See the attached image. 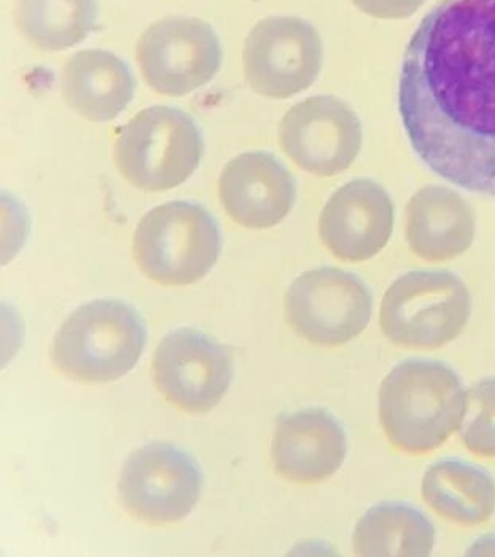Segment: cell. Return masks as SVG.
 <instances>
[{
    "label": "cell",
    "mask_w": 495,
    "mask_h": 557,
    "mask_svg": "<svg viewBox=\"0 0 495 557\" xmlns=\"http://www.w3.org/2000/svg\"><path fill=\"white\" fill-rule=\"evenodd\" d=\"M63 99L95 123L115 120L136 95V81L122 58L106 50H84L69 58L61 77Z\"/></svg>",
    "instance_id": "e0dca14e"
},
{
    "label": "cell",
    "mask_w": 495,
    "mask_h": 557,
    "mask_svg": "<svg viewBox=\"0 0 495 557\" xmlns=\"http://www.w3.org/2000/svg\"><path fill=\"white\" fill-rule=\"evenodd\" d=\"M472 315V297L451 271H411L381 301L384 336L411 350H435L459 338Z\"/></svg>",
    "instance_id": "8992f818"
},
{
    "label": "cell",
    "mask_w": 495,
    "mask_h": 557,
    "mask_svg": "<svg viewBox=\"0 0 495 557\" xmlns=\"http://www.w3.org/2000/svg\"><path fill=\"white\" fill-rule=\"evenodd\" d=\"M151 374L168 404L199 414L211 411L225 397L233 377L232 356L198 330H175L158 344Z\"/></svg>",
    "instance_id": "7c38bea8"
},
{
    "label": "cell",
    "mask_w": 495,
    "mask_h": 557,
    "mask_svg": "<svg viewBox=\"0 0 495 557\" xmlns=\"http://www.w3.org/2000/svg\"><path fill=\"white\" fill-rule=\"evenodd\" d=\"M398 113L433 174L495 198V0H442L422 18L405 50Z\"/></svg>",
    "instance_id": "6da1fadb"
},
{
    "label": "cell",
    "mask_w": 495,
    "mask_h": 557,
    "mask_svg": "<svg viewBox=\"0 0 495 557\" xmlns=\"http://www.w3.org/2000/svg\"><path fill=\"white\" fill-rule=\"evenodd\" d=\"M99 18V0H16V26L44 51H64L88 39Z\"/></svg>",
    "instance_id": "ffe728a7"
},
{
    "label": "cell",
    "mask_w": 495,
    "mask_h": 557,
    "mask_svg": "<svg viewBox=\"0 0 495 557\" xmlns=\"http://www.w3.org/2000/svg\"><path fill=\"white\" fill-rule=\"evenodd\" d=\"M425 2L428 0H352L360 12L378 20H407Z\"/></svg>",
    "instance_id": "7402d4cb"
},
{
    "label": "cell",
    "mask_w": 495,
    "mask_h": 557,
    "mask_svg": "<svg viewBox=\"0 0 495 557\" xmlns=\"http://www.w3.org/2000/svg\"><path fill=\"white\" fill-rule=\"evenodd\" d=\"M136 60L154 92L182 98L214 81L222 67V47L211 24L171 16L144 30Z\"/></svg>",
    "instance_id": "9c48e42d"
},
{
    "label": "cell",
    "mask_w": 495,
    "mask_h": 557,
    "mask_svg": "<svg viewBox=\"0 0 495 557\" xmlns=\"http://www.w3.org/2000/svg\"><path fill=\"white\" fill-rule=\"evenodd\" d=\"M433 513L459 528H477L495 511V481L486 470L445 459L429 467L421 487Z\"/></svg>",
    "instance_id": "ac0fdd59"
},
{
    "label": "cell",
    "mask_w": 495,
    "mask_h": 557,
    "mask_svg": "<svg viewBox=\"0 0 495 557\" xmlns=\"http://www.w3.org/2000/svg\"><path fill=\"white\" fill-rule=\"evenodd\" d=\"M460 440L474 457L495 460V376L480 381L467 392Z\"/></svg>",
    "instance_id": "44dd1931"
},
{
    "label": "cell",
    "mask_w": 495,
    "mask_h": 557,
    "mask_svg": "<svg viewBox=\"0 0 495 557\" xmlns=\"http://www.w3.org/2000/svg\"><path fill=\"white\" fill-rule=\"evenodd\" d=\"M277 134L292 163L315 177H335L349 170L362 150V122L335 96H312L292 106Z\"/></svg>",
    "instance_id": "8fae6325"
},
{
    "label": "cell",
    "mask_w": 495,
    "mask_h": 557,
    "mask_svg": "<svg viewBox=\"0 0 495 557\" xmlns=\"http://www.w3.org/2000/svg\"><path fill=\"white\" fill-rule=\"evenodd\" d=\"M467 392L451 367L435 360H407L384 377L378 416L392 448L425 456L460 430Z\"/></svg>",
    "instance_id": "7a4b0ae2"
},
{
    "label": "cell",
    "mask_w": 495,
    "mask_h": 557,
    "mask_svg": "<svg viewBox=\"0 0 495 557\" xmlns=\"http://www.w3.org/2000/svg\"><path fill=\"white\" fill-rule=\"evenodd\" d=\"M201 484L199 467L187 453L168 443H151L123 467L120 500L136 521L163 528L190 515Z\"/></svg>",
    "instance_id": "30bf717a"
},
{
    "label": "cell",
    "mask_w": 495,
    "mask_h": 557,
    "mask_svg": "<svg viewBox=\"0 0 495 557\" xmlns=\"http://www.w3.org/2000/svg\"><path fill=\"white\" fill-rule=\"evenodd\" d=\"M435 535L431 519L418 508L383 502L359 519L352 546L357 556L425 557L432 555Z\"/></svg>",
    "instance_id": "d6986e66"
},
{
    "label": "cell",
    "mask_w": 495,
    "mask_h": 557,
    "mask_svg": "<svg viewBox=\"0 0 495 557\" xmlns=\"http://www.w3.org/2000/svg\"><path fill=\"white\" fill-rule=\"evenodd\" d=\"M205 139L184 110L154 106L144 109L116 134V170L137 190H173L187 182L201 163Z\"/></svg>",
    "instance_id": "277c9868"
},
{
    "label": "cell",
    "mask_w": 495,
    "mask_h": 557,
    "mask_svg": "<svg viewBox=\"0 0 495 557\" xmlns=\"http://www.w3.org/2000/svg\"><path fill=\"white\" fill-rule=\"evenodd\" d=\"M222 252L219 223L208 209L173 201L151 209L133 237V256L150 281L166 287L196 284L211 273Z\"/></svg>",
    "instance_id": "5b68a950"
},
{
    "label": "cell",
    "mask_w": 495,
    "mask_h": 557,
    "mask_svg": "<svg viewBox=\"0 0 495 557\" xmlns=\"http://www.w3.org/2000/svg\"><path fill=\"white\" fill-rule=\"evenodd\" d=\"M477 216L472 206L451 188L429 185L412 195L405 211V236L412 256L445 263L472 247Z\"/></svg>",
    "instance_id": "2e32d148"
},
{
    "label": "cell",
    "mask_w": 495,
    "mask_h": 557,
    "mask_svg": "<svg viewBox=\"0 0 495 557\" xmlns=\"http://www.w3.org/2000/svg\"><path fill=\"white\" fill-rule=\"evenodd\" d=\"M147 326L128 302L95 300L75 309L51 346L54 367L82 384L112 383L143 356Z\"/></svg>",
    "instance_id": "3957f363"
},
{
    "label": "cell",
    "mask_w": 495,
    "mask_h": 557,
    "mask_svg": "<svg viewBox=\"0 0 495 557\" xmlns=\"http://www.w3.org/2000/svg\"><path fill=\"white\" fill-rule=\"evenodd\" d=\"M347 454L346 430L322 408L280 416L274 430V470L298 486H315L342 469Z\"/></svg>",
    "instance_id": "9a60e30c"
},
{
    "label": "cell",
    "mask_w": 495,
    "mask_h": 557,
    "mask_svg": "<svg viewBox=\"0 0 495 557\" xmlns=\"http://www.w3.org/2000/svg\"><path fill=\"white\" fill-rule=\"evenodd\" d=\"M219 198L237 225L270 230L294 209L297 182L273 153L249 151L237 154L223 168Z\"/></svg>",
    "instance_id": "5bb4252c"
},
{
    "label": "cell",
    "mask_w": 495,
    "mask_h": 557,
    "mask_svg": "<svg viewBox=\"0 0 495 557\" xmlns=\"http://www.w3.org/2000/svg\"><path fill=\"white\" fill-rule=\"evenodd\" d=\"M394 223V202L386 188L371 178H354L326 201L319 219V237L333 257L362 263L383 252Z\"/></svg>",
    "instance_id": "4fadbf2b"
},
{
    "label": "cell",
    "mask_w": 495,
    "mask_h": 557,
    "mask_svg": "<svg viewBox=\"0 0 495 557\" xmlns=\"http://www.w3.org/2000/svg\"><path fill=\"white\" fill-rule=\"evenodd\" d=\"M322 61L321 34L297 16L261 20L244 44V77L264 98L288 99L306 91L318 81Z\"/></svg>",
    "instance_id": "ba28073f"
},
{
    "label": "cell",
    "mask_w": 495,
    "mask_h": 557,
    "mask_svg": "<svg viewBox=\"0 0 495 557\" xmlns=\"http://www.w3.org/2000/svg\"><path fill=\"white\" fill-rule=\"evenodd\" d=\"M373 312L370 288L339 268H315L295 278L285 295L288 325L312 346L339 347L366 332Z\"/></svg>",
    "instance_id": "52a82bcc"
}]
</instances>
